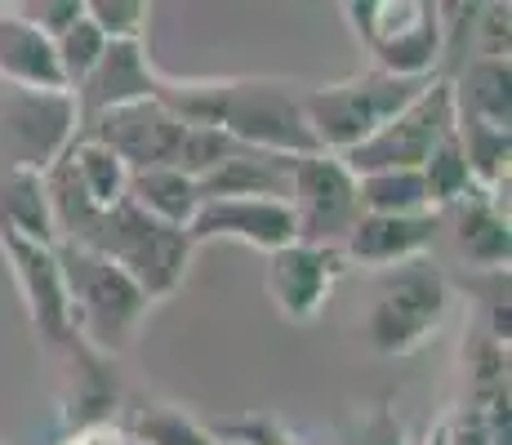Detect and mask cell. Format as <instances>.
<instances>
[{"label":"cell","instance_id":"6da1fadb","mask_svg":"<svg viewBox=\"0 0 512 445\" xmlns=\"http://www.w3.org/2000/svg\"><path fill=\"white\" fill-rule=\"evenodd\" d=\"M156 98L183 121L223 125L245 147L263 152H317V138L303 116V85L277 76H223V81H174L161 76Z\"/></svg>","mask_w":512,"mask_h":445},{"label":"cell","instance_id":"7a4b0ae2","mask_svg":"<svg viewBox=\"0 0 512 445\" xmlns=\"http://www.w3.org/2000/svg\"><path fill=\"white\" fill-rule=\"evenodd\" d=\"M58 267H63L67 325L94 348L121 356L139 339L152 299L121 263L76 241H58Z\"/></svg>","mask_w":512,"mask_h":445},{"label":"cell","instance_id":"3957f363","mask_svg":"<svg viewBox=\"0 0 512 445\" xmlns=\"http://www.w3.org/2000/svg\"><path fill=\"white\" fill-rule=\"evenodd\" d=\"M76 245L107 254L112 263H121L125 272L147 290L152 303H165L183 285L187 267H192L196 241L187 236V227H174L156 214H147L143 205H134L130 196H121L116 205L94 214V223L85 227V236Z\"/></svg>","mask_w":512,"mask_h":445},{"label":"cell","instance_id":"277c9868","mask_svg":"<svg viewBox=\"0 0 512 445\" xmlns=\"http://www.w3.org/2000/svg\"><path fill=\"white\" fill-rule=\"evenodd\" d=\"M450 316V281L428 254L379 267L370 308L361 316L366 343L379 356L419 352Z\"/></svg>","mask_w":512,"mask_h":445},{"label":"cell","instance_id":"5b68a950","mask_svg":"<svg viewBox=\"0 0 512 445\" xmlns=\"http://www.w3.org/2000/svg\"><path fill=\"white\" fill-rule=\"evenodd\" d=\"M428 76H397L383 67H366V72L334 85H303V116H308L317 147L321 152H348V147L366 143L397 107H406L428 85Z\"/></svg>","mask_w":512,"mask_h":445},{"label":"cell","instance_id":"8992f818","mask_svg":"<svg viewBox=\"0 0 512 445\" xmlns=\"http://www.w3.org/2000/svg\"><path fill=\"white\" fill-rule=\"evenodd\" d=\"M348 32L397 76H428L441 67V14L437 0H334Z\"/></svg>","mask_w":512,"mask_h":445},{"label":"cell","instance_id":"52a82bcc","mask_svg":"<svg viewBox=\"0 0 512 445\" xmlns=\"http://www.w3.org/2000/svg\"><path fill=\"white\" fill-rule=\"evenodd\" d=\"M450 130H455V89H450V76L432 72L428 85H423L406 107H397V112H392L366 143L348 147V152H339V156L348 161L352 174L419 170V165L428 161V152Z\"/></svg>","mask_w":512,"mask_h":445},{"label":"cell","instance_id":"ba28073f","mask_svg":"<svg viewBox=\"0 0 512 445\" xmlns=\"http://www.w3.org/2000/svg\"><path fill=\"white\" fill-rule=\"evenodd\" d=\"M81 134L72 89H32L0 81V165L45 170Z\"/></svg>","mask_w":512,"mask_h":445},{"label":"cell","instance_id":"9c48e42d","mask_svg":"<svg viewBox=\"0 0 512 445\" xmlns=\"http://www.w3.org/2000/svg\"><path fill=\"white\" fill-rule=\"evenodd\" d=\"M290 214L299 241L339 245L357 223V174L339 152H299L290 156Z\"/></svg>","mask_w":512,"mask_h":445},{"label":"cell","instance_id":"30bf717a","mask_svg":"<svg viewBox=\"0 0 512 445\" xmlns=\"http://www.w3.org/2000/svg\"><path fill=\"white\" fill-rule=\"evenodd\" d=\"M45 352L54 361V397L63 428L116 419V410H121V374H116L112 352L85 343L76 330Z\"/></svg>","mask_w":512,"mask_h":445},{"label":"cell","instance_id":"8fae6325","mask_svg":"<svg viewBox=\"0 0 512 445\" xmlns=\"http://www.w3.org/2000/svg\"><path fill=\"white\" fill-rule=\"evenodd\" d=\"M0 259L18 285V299L27 308L32 334L41 348H54L58 339L72 334L67 325V294H63V267H58V241L23 236L14 227H0Z\"/></svg>","mask_w":512,"mask_h":445},{"label":"cell","instance_id":"7c38bea8","mask_svg":"<svg viewBox=\"0 0 512 445\" xmlns=\"http://www.w3.org/2000/svg\"><path fill=\"white\" fill-rule=\"evenodd\" d=\"M348 259H343L339 245H326V241H285L277 250H268V299L277 316L285 321L303 325L312 321L321 308H326L330 290L339 285V276L348 272Z\"/></svg>","mask_w":512,"mask_h":445},{"label":"cell","instance_id":"4fadbf2b","mask_svg":"<svg viewBox=\"0 0 512 445\" xmlns=\"http://www.w3.org/2000/svg\"><path fill=\"white\" fill-rule=\"evenodd\" d=\"M183 130H187L183 116L170 112L156 94H147V98H130V103H116L107 112H98L81 134L103 138L130 170H143V165H174Z\"/></svg>","mask_w":512,"mask_h":445},{"label":"cell","instance_id":"5bb4252c","mask_svg":"<svg viewBox=\"0 0 512 445\" xmlns=\"http://www.w3.org/2000/svg\"><path fill=\"white\" fill-rule=\"evenodd\" d=\"M187 236L196 245L205 241H241L254 250H277L294 241V214L290 201H272V196H210L196 205Z\"/></svg>","mask_w":512,"mask_h":445},{"label":"cell","instance_id":"9a60e30c","mask_svg":"<svg viewBox=\"0 0 512 445\" xmlns=\"http://www.w3.org/2000/svg\"><path fill=\"white\" fill-rule=\"evenodd\" d=\"M156 81H161V72H156L152 58H147L143 36H107L98 63L72 85L81 130L94 121L98 112H107V107L156 94Z\"/></svg>","mask_w":512,"mask_h":445},{"label":"cell","instance_id":"2e32d148","mask_svg":"<svg viewBox=\"0 0 512 445\" xmlns=\"http://www.w3.org/2000/svg\"><path fill=\"white\" fill-rule=\"evenodd\" d=\"M441 236V214L437 210H415V214H374L361 210L348 236L339 241L343 259L357 267H392L415 254H432Z\"/></svg>","mask_w":512,"mask_h":445},{"label":"cell","instance_id":"e0dca14e","mask_svg":"<svg viewBox=\"0 0 512 445\" xmlns=\"http://www.w3.org/2000/svg\"><path fill=\"white\" fill-rule=\"evenodd\" d=\"M441 214V232H450L455 254L472 263L477 272L490 267H508L512 259V232H508V205H499L490 192L472 187L468 196H459L455 205H446Z\"/></svg>","mask_w":512,"mask_h":445},{"label":"cell","instance_id":"ac0fdd59","mask_svg":"<svg viewBox=\"0 0 512 445\" xmlns=\"http://www.w3.org/2000/svg\"><path fill=\"white\" fill-rule=\"evenodd\" d=\"M196 196H272V201H290V156L263 152V147H236L223 156L214 170L196 178Z\"/></svg>","mask_w":512,"mask_h":445},{"label":"cell","instance_id":"d6986e66","mask_svg":"<svg viewBox=\"0 0 512 445\" xmlns=\"http://www.w3.org/2000/svg\"><path fill=\"white\" fill-rule=\"evenodd\" d=\"M0 81L32 89H67L54 54V36L23 14L0 9Z\"/></svg>","mask_w":512,"mask_h":445},{"label":"cell","instance_id":"ffe728a7","mask_svg":"<svg viewBox=\"0 0 512 445\" xmlns=\"http://www.w3.org/2000/svg\"><path fill=\"white\" fill-rule=\"evenodd\" d=\"M450 76L455 107L490 125H512V63L495 54H468Z\"/></svg>","mask_w":512,"mask_h":445},{"label":"cell","instance_id":"44dd1931","mask_svg":"<svg viewBox=\"0 0 512 445\" xmlns=\"http://www.w3.org/2000/svg\"><path fill=\"white\" fill-rule=\"evenodd\" d=\"M455 134L464 147L468 174L481 192H508L512 170V125H490L481 116H468L455 107Z\"/></svg>","mask_w":512,"mask_h":445},{"label":"cell","instance_id":"7402d4cb","mask_svg":"<svg viewBox=\"0 0 512 445\" xmlns=\"http://www.w3.org/2000/svg\"><path fill=\"white\" fill-rule=\"evenodd\" d=\"M134 205H143L147 214L156 219L174 223V227H187L201 205L196 196V178L183 174L179 165H143V170H130V187H125Z\"/></svg>","mask_w":512,"mask_h":445},{"label":"cell","instance_id":"603a6c76","mask_svg":"<svg viewBox=\"0 0 512 445\" xmlns=\"http://www.w3.org/2000/svg\"><path fill=\"white\" fill-rule=\"evenodd\" d=\"M0 227H14L23 236H41V241H58L41 170L0 165Z\"/></svg>","mask_w":512,"mask_h":445},{"label":"cell","instance_id":"cb8c5ba5","mask_svg":"<svg viewBox=\"0 0 512 445\" xmlns=\"http://www.w3.org/2000/svg\"><path fill=\"white\" fill-rule=\"evenodd\" d=\"M67 161H72L76 178H81L85 196L98 205V210H107V205H116L125 196V187H130V165L121 161V156L112 152V147L103 143V138L94 134H76L72 143H67Z\"/></svg>","mask_w":512,"mask_h":445},{"label":"cell","instance_id":"d4e9b609","mask_svg":"<svg viewBox=\"0 0 512 445\" xmlns=\"http://www.w3.org/2000/svg\"><path fill=\"white\" fill-rule=\"evenodd\" d=\"M357 201L374 214H415L432 210L419 170H366L357 174Z\"/></svg>","mask_w":512,"mask_h":445},{"label":"cell","instance_id":"484cf974","mask_svg":"<svg viewBox=\"0 0 512 445\" xmlns=\"http://www.w3.org/2000/svg\"><path fill=\"white\" fill-rule=\"evenodd\" d=\"M125 432L134 445H223L201 419H192L179 405H143Z\"/></svg>","mask_w":512,"mask_h":445},{"label":"cell","instance_id":"4316f807","mask_svg":"<svg viewBox=\"0 0 512 445\" xmlns=\"http://www.w3.org/2000/svg\"><path fill=\"white\" fill-rule=\"evenodd\" d=\"M423 174V192H428V205L432 210H446V205H455L459 196H468L472 187V174H468V161H464V147H459V134L450 130L441 138L437 147L428 152V161L419 165Z\"/></svg>","mask_w":512,"mask_h":445},{"label":"cell","instance_id":"83f0119b","mask_svg":"<svg viewBox=\"0 0 512 445\" xmlns=\"http://www.w3.org/2000/svg\"><path fill=\"white\" fill-rule=\"evenodd\" d=\"M103 45H107V32L94 23L90 14H81L76 23H67L63 32H54V54H58V67H63L67 89H72V85L81 81V76L98 63Z\"/></svg>","mask_w":512,"mask_h":445},{"label":"cell","instance_id":"f1b7e54d","mask_svg":"<svg viewBox=\"0 0 512 445\" xmlns=\"http://www.w3.org/2000/svg\"><path fill=\"white\" fill-rule=\"evenodd\" d=\"M236 147H245V143H241V138H232L228 130H223V125H196V121H187L174 165H179L183 174L201 178L205 170H214L223 156H232Z\"/></svg>","mask_w":512,"mask_h":445},{"label":"cell","instance_id":"f546056e","mask_svg":"<svg viewBox=\"0 0 512 445\" xmlns=\"http://www.w3.org/2000/svg\"><path fill=\"white\" fill-rule=\"evenodd\" d=\"M481 9H486V0H437V14H441V67L437 72L441 76L455 72L468 58L472 27H477Z\"/></svg>","mask_w":512,"mask_h":445},{"label":"cell","instance_id":"4dcf8cb0","mask_svg":"<svg viewBox=\"0 0 512 445\" xmlns=\"http://www.w3.org/2000/svg\"><path fill=\"white\" fill-rule=\"evenodd\" d=\"M512 45V0H486L477 27H472V54L508 58Z\"/></svg>","mask_w":512,"mask_h":445},{"label":"cell","instance_id":"1f68e13d","mask_svg":"<svg viewBox=\"0 0 512 445\" xmlns=\"http://www.w3.org/2000/svg\"><path fill=\"white\" fill-rule=\"evenodd\" d=\"M147 5H152V0H85V14H90L107 36H143Z\"/></svg>","mask_w":512,"mask_h":445},{"label":"cell","instance_id":"d6a6232c","mask_svg":"<svg viewBox=\"0 0 512 445\" xmlns=\"http://www.w3.org/2000/svg\"><path fill=\"white\" fill-rule=\"evenodd\" d=\"M441 432H446V445H495L499 437H508V432L490 428V419L472 401L459 405L450 419H441Z\"/></svg>","mask_w":512,"mask_h":445},{"label":"cell","instance_id":"836d02e7","mask_svg":"<svg viewBox=\"0 0 512 445\" xmlns=\"http://www.w3.org/2000/svg\"><path fill=\"white\" fill-rule=\"evenodd\" d=\"M18 14L32 18L36 27H45V32L54 36V32H63L67 23H76V18L85 14V0H23Z\"/></svg>","mask_w":512,"mask_h":445},{"label":"cell","instance_id":"e575fe53","mask_svg":"<svg viewBox=\"0 0 512 445\" xmlns=\"http://www.w3.org/2000/svg\"><path fill=\"white\" fill-rule=\"evenodd\" d=\"M348 445H406V432H401L397 414H392L388 405H374L370 414H361Z\"/></svg>","mask_w":512,"mask_h":445},{"label":"cell","instance_id":"d590c367","mask_svg":"<svg viewBox=\"0 0 512 445\" xmlns=\"http://www.w3.org/2000/svg\"><path fill=\"white\" fill-rule=\"evenodd\" d=\"M58 445H130V432H125L116 419H103V423H81V428H67Z\"/></svg>","mask_w":512,"mask_h":445},{"label":"cell","instance_id":"8d00e7d4","mask_svg":"<svg viewBox=\"0 0 512 445\" xmlns=\"http://www.w3.org/2000/svg\"><path fill=\"white\" fill-rule=\"evenodd\" d=\"M423 445H446V432H441V423L428 432V437H423Z\"/></svg>","mask_w":512,"mask_h":445},{"label":"cell","instance_id":"74e56055","mask_svg":"<svg viewBox=\"0 0 512 445\" xmlns=\"http://www.w3.org/2000/svg\"><path fill=\"white\" fill-rule=\"evenodd\" d=\"M0 9H5V0H0Z\"/></svg>","mask_w":512,"mask_h":445}]
</instances>
